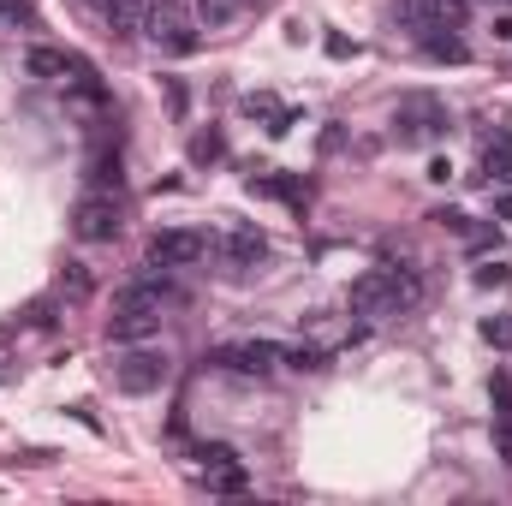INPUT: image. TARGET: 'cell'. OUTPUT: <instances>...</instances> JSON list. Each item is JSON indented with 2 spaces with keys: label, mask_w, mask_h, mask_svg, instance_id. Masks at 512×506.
Wrapping results in <instances>:
<instances>
[{
  "label": "cell",
  "mask_w": 512,
  "mask_h": 506,
  "mask_svg": "<svg viewBox=\"0 0 512 506\" xmlns=\"http://www.w3.org/2000/svg\"><path fill=\"white\" fill-rule=\"evenodd\" d=\"M399 18L411 30H465L471 6L465 0H399Z\"/></svg>",
  "instance_id": "obj_8"
},
{
  "label": "cell",
  "mask_w": 512,
  "mask_h": 506,
  "mask_svg": "<svg viewBox=\"0 0 512 506\" xmlns=\"http://www.w3.org/2000/svg\"><path fill=\"white\" fill-rule=\"evenodd\" d=\"M495 352H512V316H483V328H477Z\"/></svg>",
  "instance_id": "obj_18"
},
{
  "label": "cell",
  "mask_w": 512,
  "mask_h": 506,
  "mask_svg": "<svg viewBox=\"0 0 512 506\" xmlns=\"http://www.w3.org/2000/svg\"><path fill=\"white\" fill-rule=\"evenodd\" d=\"M429 179H435V185H447V179H453V161H441V155H435V161H429Z\"/></svg>",
  "instance_id": "obj_27"
},
{
  "label": "cell",
  "mask_w": 512,
  "mask_h": 506,
  "mask_svg": "<svg viewBox=\"0 0 512 506\" xmlns=\"http://www.w3.org/2000/svg\"><path fill=\"white\" fill-rule=\"evenodd\" d=\"M24 72L42 78V84H66V78L78 72V60H72L66 48H30V54H24Z\"/></svg>",
  "instance_id": "obj_11"
},
{
  "label": "cell",
  "mask_w": 512,
  "mask_h": 506,
  "mask_svg": "<svg viewBox=\"0 0 512 506\" xmlns=\"http://www.w3.org/2000/svg\"><path fill=\"white\" fill-rule=\"evenodd\" d=\"M155 334H161V310L114 304V316H108V340H114V346H143V340H155Z\"/></svg>",
  "instance_id": "obj_9"
},
{
  "label": "cell",
  "mask_w": 512,
  "mask_h": 506,
  "mask_svg": "<svg viewBox=\"0 0 512 506\" xmlns=\"http://www.w3.org/2000/svg\"><path fill=\"white\" fill-rule=\"evenodd\" d=\"M167 376H173V358H167V352H155L149 340H143V346H120V358H114V387L131 393V399L161 393Z\"/></svg>",
  "instance_id": "obj_2"
},
{
  "label": "cell",
  "mask_w": 512,
  "mask_h": 506,
  "mask_svg": "<svg viewBox=\"0 0 512 506\" xmlns=\"http://www.w3.org/2000/svg\"><path fill=\"white\" fill-rule=\"evenodd\" d=\"M495 447H501V459L512 465V417H501V423H495Z\"/></svg>",
  "instance_id": "obj_25"
},
{
  "label": "cell",
  "mask_w": 512,
  "mask_h": 506,
  "mask_svg": "<svg viewBox=\"0 0 512 506\" xmlns=\"http://www.w3.org/2000/svg\"><path fill=\"white\" fill-rule=\"evenodd\" d=\"M423 48H429V60H447V66H465V60H471L453 30H447V36H441V30H423Z\"/></svg>",
  "instance_id": "obj_13"
},
{
  "label": "cell",
  "mask_w": 512,
  "mask_h": 506,
  "mask_svg": "<svg viewBox=\"0 0 512 506\" xmlns=\"http://www.w3.org/2000/svg\"><path fill=\"white\" fill-rule=\"evenodd\" d=\"M209 489H215V495H245V471H239V465H215V471H209Z\"/></svg>",
  "instance_id": "obj_17"
},
{
  "label": "cell",
  "mask_w": 512,
  "mask_h": 506,
  "mask_svg": "<svg viewBox=\"0 0 512 506\" xmlns=\"http://www.w3.org/2000/svg\"><path fill=\"white\" fill-rule=\"evenodd\" d=\"M215 251L227 256V262H233V268H256V262H262V256H268V239H262V227H227V233H221V245H215Z\"/></svg>",
  "instance_id": "obj_10"
},
{
  "label": "cell",
  "mask_w": 512,
  "mask_h": 506,
  "mask_svg": "<svg viewBox=\"0 0 512 506\" xmlns=\"http://www.w3.org/2000/svg\"><path fill=\"white\" fill-rule=\"evenodd\" d=\"M203 256H209V239L191 233V227H167V233L149 239V268H191Z\"/></svg>",
  "instance_id": "obj_7"
},
{
  "label": "cell",
  "mask_w": 512,
  "mask_h": 506,
  "mask_svg": "<svg viewBox=\"0 0 512 506\" xmlns=\"http://www.w3.org/2000/svg\"><path fill=\"white\" fill-rule=\"evenodd\" d=\"M489 393H495V405H501V417H512V381H507V376H495V381H489Z\"/></svg>",
  "instance_id": "obj_24"
},
{
  "label": "cell",
  "mask_w": 512,
  "mask_h": 506,
  "mask_svg": "<svg viewBox=\"0 0 512 506\" xmlns=\"http://www.w3.org/2000/svg\"><path fill=\"white\" fill-rule=\"evenodd\" d=\"M495 36H501V42H512V12H501V18H495Z\"/></svg>",
  "instance_id": "obj_29"
},
{
  "label": "cell",
  "mask_w": 512,
  "mask_h": 506,
  "mask_svg": "<svg viewBox=\"0 0 512 506\" xmlns=\"http://www.w3.org/2000/svg\"><path fill=\"white\" fill-rule=\"evenodd\" d=\"M328 54H334V60H352V54H358V42H346V36H328Z\"/></svg>",
  "instance_id": "obj_26"
},
{
  "label": "cell",
  "mask_w": 512,
  "mask_h": 506,
  "mask_svg": "<svg viewBox=\"0 0 512 506\" xmlns=\"http://www.w3.org/2000/svg\"><path fill=\"white\" fill-rule=\"evenodd\" d=\"M209 364L233 370V376H268V370L286 364V346H274V340H239V346H215Z\"/></svg>",
  "instance_id": "obj_5"
},
{
  "label": "cell",
  "mask_w": 512,
  "mask_h": 506,
  "mask_svg": "<svg viewBox=\"0 0 512 506\" xmlns=\"http://www.w3.org/2000/svg\"><path fill=\"white\" fill-rule=\"evenodd\" d=\"M221 149H227V143H221V131H197V137H191V161H197V167L221 161Z\"/></svg>",
  "instance_id": "obj_16"
},
{
  "label": "cell",
  "mask_w": 512,
  "mask_h": 506,
  "mask_svg": "<svg viewBox=\"0 0 512 506\" xmlns=\"http://www.w3.org/2000/svg\"><path fill=\"white\" fill-rule=\"evenodd\" d=\"M114 233H120V203H114L108 191L78 197V209H72V239H78V245H108Z\"/></svg>",
  "instance_id": "obj_4"
},
{
  "label": "cell",
  "mask_w": 512,
  "mask_h": 506,
  "mask_svg": "<svg viewBox=\"0 0 512 506\" xmlns=\"http://www.w3.org/2000/svg\"><path fill=\"white\" fill-rule=\"evenodd\" d=\"M203 465L215 471V465H239V453L227 447V441H215V447H203Z\"/></svg>",
  "instance_id": "obj_23"
},
{
  "label": "cell",
  "mask_w": 512,
  "mask_h": 506,
  "mask_svg": "<svg viewBox=\"0 0 512 506\" xmlns=\"http://www.w3.org/2000/svg\"><path fill=\"white\" fill-rule=\"evenodd\" d=\"M143 36L161 48V54H191L197 48V18L179 6V0H155L143 12Z\"/></svg>",
  "instance_id": "obj_3"
},
{
  "label": "cell",
  "mask_w": 512,
  "mask_h": 506,
  "mask_svg": "<svg viewBox=\"0 0 512 506\" xmlns=\"http://www.w3.org/2000/svg\"><path fill=\"white\" fill-rule=\"evenodd\" d=\"M197 12H203V24H209V30H221V24H227V18L239 12V0H203Z\"/></svg>",
  "instance_id": "obj_19"
},
{
  "label": "cell",
  "mask_w": 512,
  "mask_h": 506,
  "mask_svg": "<svg viewBox=\"0 0 512 506\" xmlns=\"http://www.w3.org/2000/svg\"><path fill=\"white\" fill-rule=\"evenodd\" d=\"M417 298H423V286L405 268H370L352 280V316H364V322H387V316L411 310Z\"/></svg>",
  "instance_id": "obj_1"
},
{
  "label": "cell",
  "mask_w": 512,
  "mask_h": 506,
  "mask_svg": "<svg viewBox=\"0 0 512 506\" xmlns=\"http://www.w3.org/2000/svg\"><path fill=\"white\" fill-rule=\"evenodd\" d=\"M143 12H149L143 0H108V6H102V18H108L114 36H137V30H143Z\"/></svg>",
  "instance_id": "obj_12"
},
{
  "label": "cell",
  "mask_w": 512,
  "mask_h": 506,
  "mask_svg": "<svg viewBox=\"0 0 512 506\" xmlns=\"http://www.w3.org/2000/svg\"><path fill=\"white\" fill-rule=\"evenodd\" d=\"M60 298H66V304H84V298H90V274H84V262H66V274H60Z\"/></svg>",
  "instance_id": "obj_15"
},
{
  "label": "cell",
  "mask_w": 512,
  "mask_h": 506,
  "mask_svg": "<svg viewBox=\"0 0 512 506\" xmlns=\"http://www.w3.org/2000/svg\"><path fill=\"white\" fill-rule=\"evenodd\" d=\"M483 173H489V179H501V185H512V143H507V137L483 149Z\"/></svg>",
  "instance_id": "obj_14"
},
{
  "label": "cell",
  "mask_w": 512,
  "mask_h": 506,
  "mask_svg": "<svg viewBox=\"0 0 512 506\" xmlns=\"http://www.w3.org/2000/svg\"><path fill=\"white\" fill-rule=\"evenodd\" d=\"M495 221H512V185L495 197Z\"/></svg>",
  "instance_id": "obj_28"
},
{
  "label": "cell",
  "mask_w": 512,
  "mask_h": 506,
  "mask_svg": "<svg viewBox=\"0 0 512 506\" xmlns=\"http://www.w3.org/2000/svg\"><path fill=\"white\" fill-rule=\"evenodd\" d=\"M286 364H292V370H322L328 358H322L316 346H286Z\"/></svg>",
  "instance_id": "obj_21"
},
{
  "label": "cell",
  "mask_w": 512,
  "mask_h": 506,
  "mask_svg": "<svg viewBox=\"0 0 512 506\" xmlns=\"http://www.w3.org/2000/svg\"><path fill=\"white\" fill-rule=\"evenodd\" d=\"M471 280H477V286H483V292H489V286H495V292H501V286H507V280H512V268H507V262H483V268H477V274H471Z\"/></svg>",
  "instance_id": "obj_20"
},
{
  "label": "cell",
  "mask_w": 512,
  "mask_h": 506,
  "mask_svg": "<svg viewBox=\"0 0 512 506\" xmlns=\"http://www.w3.org/2000/svg\"><path fill=\"white\" fill-rule=\"evenodd\" d=\"M429 221H441L447 233H471V215H465V209H435Z\"/></svg>",
  "instance_id": "obj_22"
},
{
  "label": "cell",
  "mask_w": 512,
  "mask_h": 506,
  "mask_svg": "<svg viewBox=\"0 0 512 506\" xmlns=\"http://www.w3.org/2000/svg\"><path fill=\"white\" fill-rule=\"evenodd\" d=\"M501 6H507V12H512V0H501Z\"/></svg>",
  "instance_id": "obj_31"
},
{
  "label": "cell",
  "mask_w": 512,
  "mask_h": 506,
  "mask_svg": "<svg viewBox=\"0 0 512 506\" xmlns=\"http://www.w3.org/2000/svg\"><path fill=\"white\" fill-rule=\"evenodd\" d=\"M399 143H429V137H447V108L435 96H405L399 114H393Z\"/></svg>",
  "instance_id": "obj_6"
},
{
  "label": "cell",
  "mask_w": 512,
  "mask_h": 506,
  "mask_svg": "<svg viewBox=\"0 0 512 506\" xmlns=\"http://www.w3.org/2000/svg\"><path fill=\"white\" fill-rule=\"evenodd\" d=\"M90 6H96V12H102V6H108V0H90Z\"/></svg>",
  "instance_id": "obj_30"
}]
</instances>
